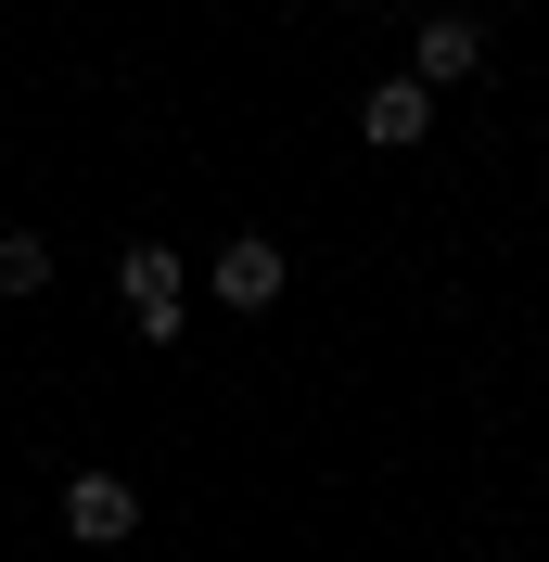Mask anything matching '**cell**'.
I'll use <instances>...</instances> for the list:
<instances>
[{
  "label": "cell",
  "mask_w": 549,
  "mask_h": 562,
  "mask_svg": "<svg viewBox=\"0 0 549 562\" xmlns=\"http://www.w3.org/2000/svg\"><path fill=\"white\" fill-rule=\"evenodd\" d=\"M128 319H141V346H179V319H192V256L179 244H128Z\"/></svg>",
  "instance_id": "1"
},
{
  "label": "cell",
  "mask_w": 549,
  "mask_h": 562,
  "mask_svg": "<svg viewBox=\"0 0 549 562\" xmlns=\"http://www.w3.org/2000/svg\"><path fill=\"white\" fill-rule=\"evenodd\" d=\"M65 537H77V550H128V537H141V486H128V473H77V486H65Z\"/></svg>",
  "instance_id": "2"
},
{
  "label": "cell",
  "mask_w": 549,
  "mask_h": 562,
  "mask_svg": "<svg viewBox=\"0 0 549 562\" xmlns=\"http://www.w3.org/2000/svg\"><path fill=\"white\" fill-rule=\"evenodd\" d=\"M460 77H485V26L473 13H422L410 26V90H460Z\"/></svg>",
  "instance_id": "3"
},
{
  "label": "cell",
  "mask_w": 549,
  "mask_h": 562,
  "mask_svg": "<svg viewBox=\"0 0 549 562\" xmlns=\"http://www.w3.org/2000/svg\"><path fill=\"white\" fill-rule=\"evenodd\" d=\"M205 294H217V307H243V319H256V307L281 294V244H269V231H231V244L205 256Z\"/></svg>",
  "instance_id": "4"
},
{
  "label": "cell",
  "mask_w": 549,
  "mask_h": 562,
  "mask_svg": "<svg viewBox=\"0 0 549 562\" xmlns=\"http://www.w3.org/2000/svg\"><path fill=\"white\" fill-rule=\"evenodd\" d=\"M358 140H371V154H410V140H435V90H410V77H383L371 103H358Z\"/></svg>",
  "instance_id": "5"
},
{
  "label": "cell",
  "mask_w": 549,
  "mask_h": 562,
  "mask_svg": "<svg viewBox=\"0 0 549 562\" xmlns=\"http://www.w3.org/2000/svg\"><path fill=\"white\" fill-rule=\"evenodd\" d=\"M38 281H52V244L38 231H0V294H38Z\"/></svg>",
  "instance_id": "6"
}]
</instances>
